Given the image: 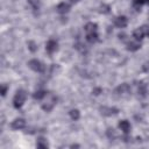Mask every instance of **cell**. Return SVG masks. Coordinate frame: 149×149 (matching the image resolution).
Returning <instances> with one entry per match:
<instances>
[{
  "instance_id": "6",
  "label": "cell",
  "mask_w": 149,
  "mask_h": 149,
  "mask_svg": "<svg viewBox=\"0 0 149 149\" xmlns=\"http://www.w3.org/2000/svg\"><path fill=\"white\" fill-rule=\"evenodd\" d=\"M58 49V43L57 41L55 40H49L47 43H45V51L49 54V55H52L54 52H56Z\"/></svg>"
},
{
  "instance_id": "2",
  "label": "cell",
  "mask_w": 149,
  "mask_h": 149,
  "mask_svg": "<svg viewBox=\"0 0 149 149\" xmlns=\"http://www.w3.org/2000/svg\"><path fill=\"white\" fill-rule=\"evenodd\" d=\"M28 66L33 70V71H35V72H44L45 71V64L44 63H42L41 61H38V59H36V58H34V59H30L29 62H28Z\"/></svg>"
},
{
  "instance_id": "17",
  "label": "cell",
  "mask_w": 149,
  "mask_h": 149,
  "mask_svg": "<svg viewBox=\"0 0 149 149\" xmlns=\"http://www.w3.org/2000/svg\"><path fill=\"white\" fill-rule=\"evenodd\" d=\"M99 12H100L101 14H104V15L109 14V13H111V6L107 5V3H101L100 7H99Z\"/></svg>"
},
{
  "instance_id": "29",
  "label": "cell",
  "mask_w": 149,
  "mask_h": 149,
  "mask_svg": "<svg viewBox=\"0 0 149 149\" xmlns=\"http://www.w3.org/2000/svg\"><path fill=\"white\" fill-rule=\"evenodd\" d=\"M78 1H80V0H69V2H70V3H77Z\"/></svg>"
},
{
  "instance_id": "19",
  "label": "cell",
  "mask_w": 149,
  "mask_h": 149,
  "mask_svg": "<svg viewBox=\"0 0 149 149\" xmlns=\"http://www.w3.org/2000/svg\"><path fill=\"white\" fill-rule=\"evenodd\" d=\"M106 136H107L109 140H115L116 136H118V134H116V132H115L114 128H107V130H106Z\"/></svg>"
},
{
  "instance_id": "12",
  "label": "cell",
  "mask_w": 149,
  "mask_h": 149,
  "mask_svg": "<svg viewBox=\"0 0 149 149\" xmlns=\"http://www.w3.org/2000/svg\"><path fill=\"white\" fill-rule=\"evenodd\" d=\"M84 30H85V34L94 33V31L98 30V24L94 23V22H87V23L84 26Z\"/></svg>"
},
{
  "instance_id": "15",
  "label": "cell",
  "mask_w": 149,
  "mask_h": 149,
  "mask_svg": "<svg viewBox=\"0 0 149 149\" xmlns=\"http://www.w3.org/2000/svg\"><path fill=\"white\" fill-rule=\"evenodd\" d=\"M47 97V92L44 90H36L34 93H33V98L35 100H42Z\"/></svg>"
},
{
  "instance_id": "8",
  "label": "cell",
  "mask_w": 149,
  "mask_h": 149,
  "mask_svg": "<svg viewBox=\"0 0 149 149\" xmlns=\"http://www.w3.org/2000/svg\"><path fill=\"white\" fill-rule=\"evenodd\" d=\"M127 50L128 51H137L141 48V42L136 40H129L127 43Z\"/></svg>"
},
{
  "instance_id": "31",
  "label": "cell",
  "mask_w": 149,
  "mask_h": 149,
  "mask_svg": "<svg viewBox=\"0 0 149 149\" xmlns=\"http://www.w3.org/2000/svg\"><path fill=\"white\" fill-rule=\"evenodd\" d=\"M148 36H149V34H148Z\"/></svg>"
},
{
  "instance_id": "4",
  "label": "cell",
  "mask_w": 149,
  "mask_h": 149,
  "mask_svg": "<svg viewBox=\"0 0 149 149\" xmlns=\"http://www.w3.org/2000/svg\"><path fill=\"white\" fill-rule=\"evenodd\" d=\"M56 97H54V95H50L49 97V99L45 101V102H43L42 104V109L43 111H45V112H50L54 107H55V105H56Z\"/></svg>"
},
{
  "instance_id": "5",
  "label": "cell",
  "mask_w": 149,
  "mask_h": 149,
  "mask_svg": "<svg viewBox=\"0 0 149 149\" xmlns=\"http://www.w3.org/2000/svg\"><path fill=\"white\" fill-rule=\"evenodd\" d=\"M10 127H12V129H14V130L23 129V128L26 127V120L22 119V118H16V119H14V120L12 121Z\"/></svg>"
},
{
  "instance_id": "24",
  "label": "cell",
  "mask_w": 149,
  "mask_h": 149,
  "mask_svg": "<svg viewBox=\"0 0 149 149\" xmlns=\"http://www.w3.org/2000/svg\"><path fill=\"white\" fill-rule=\"evenodd\" d=\"M118 37H119V40H120L121 42H125V43H127V42L129 41V37H128V35H127L126 33H120V34L118 35Z\"/></svg>"
},
{
  "instance_id": "27",
  "label": "cell",
  "mask_w": 149,
  "mask_h": 149,
  "mask_svg": "<svg viewBox=\"0 0 149 149\" xmlns=\"http://www.w3.org/2000/svg\"><path fill=\"white\" fill-rule=\"evenodd\" d=\"M101 92H102V90H101L100 87H95V88H94V90L92 91V93H93L94 95H99V94H100Z\"/></svg>"
},
{
  "instance_id": "28",
  "label": "cell",
  "mask_w": 149,
  "mask_h": 149,
  "mask_svg": "<svg viewBox=\"0 0 149 149\" xmlns=\"http://www.w3.org/2000/svg\"><path fill=\"white\" fill-rule=\"evenodd\" d=\"M142 69H143L144 72H149V63H144L142 65Z\"/></svg>"
},
{
  "instance_id": "26",
  "label": "cell",
  "mask_w": 149,
  "mask_h": 149,
  "mask_svg": "<svg viewBox=\"0 0 149 149\" xmlns=\"http://www.w3.org/2000/svg\"><path fill=\"white\" fill-rule=\"evenodd\" d=\"M7 91H8V86H7L6 84H2V85H1V95L5 97L6 93H7Z\"/></svg>"
},
{
  "instance_id": "10",
  "label": "cell",
  "mask_w": 149,
  "mask_h": 149,
  "mask_svg": "<svg viewBox=\"0 0 149 149\" xmlns=\"http://www.w3.org/2000/svg\"><path fill=\"white\" fill-rule=\"evenodd\" d=\"M127 23H128V20H127V17L123 16V15L116 16V17L114 19V26L118 27V28H125V27L127 26Z\"/></svg>"
},
{
  "instance_id": "16",
  "label": "cell",
  "mask_w": 149,
  "mask_h": 149,
  "mask_svg": "<svg viewBox=\"0 0 149 149\" xmlns=\"http://www.w3.org/2000/svg\"><path fill=\"white\" fill-rule=\"evenodd\" d=\"M36 147L41 148V149H47L49 147V144H48V142H47V140L44 137H38L37 142H36Z\"/></svg>"
},
{
  "instance_id": "11",
  "label": "cell",
  "mask_w": 149,
  "mask_h": 149,
  "mask_svg": "<svg viewBox=\"0 0 149 149\" xmlns=\"http://www.w3.org/2000/svg\"><path fill=\"white\" fill-rule=\"evenodd\" d=\"M144 36H146V33H144V30H143L142 27H139V28H136V29L133 31V37H134V40H136V41H141Z\"/></svg>"
},
{
  "instance_id": "7",
  "label": "cell",
  "mask_w": 149,
  "mask_h": 149,
  "mask_svg": "<svg viewBox=\"0 0 149 149\" xmlns=\"http://www.w3.org/2000/svg\"><path fill=\"white\" fill-rule=\"evenodd\" d=\"M119 129L123 133V134H129L130 129H132V125L128 120H121L119 122Z\"/></svg>"
},
{
  "instance_id": "1",
  "label": "cell",
  "mask_w": 149,
  "mask_h": 149,
  "mask_svg": "<svg viewBox=\"0 0 149 149\" xmlns=\"http://www.w3.org/2000/svg\"><path fill=\"white\" fill-rule=\"evenodd\" d=\"M26 99H27V92L23 90V88H20L16 91L14 98H13V106L15 108H21L23 106V104L26 102Z\"/></svg>"
},
{
  "instance_id": "9",
  "label": "cell",
  "mask_w": 149,
  "mask_h": 149,
  "mask_svg": "<svg viewBox=\"0 0 149 149\" xmlns=\"http://www.w3.org/2000/svg\"><path fill=\"white\" fill-rule=\"evenodd\" d=\"M70 8H71L70 3L63 1V2H59V3L57 5L56 10H57V13H59V14H66V13L70 10Z\"/></svg>"
},
{
  "instance_id": "21",
  "label": "cell",
  "mask_w": 149,
  "mask_h": 149,
  "mask_svg": "<svg viewBox=\"0 0 149 149\" xmlns=\"http://www.w3.org/2000/svg\"><path fill=\"white\" fill-rule=\"evenodd\" d=\"M147 0H133V6L136 8V10H141V7L146 3Z\"/></svg>"
},
{
  "instance_id": "23",
  "label": "cell",
  "mask_w": 149,
  "mask_h": 149,
  "mask_svg": "<svg viewBox=\"0 0 149 149\" xmlns=\"http://www.w3.org/2000/svg\"><path fill=\"white\" fill-rule=\"evenodd\" d=\"M27 2L34 8V9H38L40 5H41V0H27Z\"/></svg>"
},
{
  "instance_id": "18",
  "label": "cell",
  "mask_w": 149,
  "mask_h": 149,
  "mask_svg": "<svg viewBox=\"0 0 149 149\" xmlns=\"http://www.w3.org/2000/svg\"><path fill=\"white\" fill-rule=\"evenodd\" d=\"M69 114H70V118H71L73 121H77V120H79V118H80V112H79L77 108L71 109V111L69 112Z\"/></svg>"
},
{
  "instance_id": "14",
  "label": "cell",
  "mask_w": 149,
  "mask_h": 149,
  "mask_svg": "<svg viewBox=\"0 0 149 149\" xmlns=\"http://www.w3.org/2000/svg\"><path fill=\"white\" fill-rule=\"evenodd\" d=\"M85 37H86V41H87L88 43H95V42L99 40V35H98V33H97V31H94V33H90V34H86V35H85Z\"/></svg>"
},
{
  "instance_id": "25",
  "label": "cell",
  "mask_w": 149,
  "mask_h": 149,
  "mask_svg": "<svg viewBox=\"0 0 149 149\" xmlns=\"http://www.w3.org/2000/svg\"><path fill=\"white\" fill-rule=\"evenodd\" d=\"M76 49H77V50H79L80 52H85V51H86L85 45H84V44H81V43H77V44H76Z\"/></svg>"
},
{
  "instance_id": "20",
  "label": "cell",
  "mask_w": 149,
  "mask_h": 149,
  "mask_svg": "<svg viewBox=\"0 0 149 149\" xmlns=\"http://www.w3.org/2000/svg\"><path fill=\"white\" fill-rule=\"evenodd\" d=\"M27 45H28V50H29L30 52H36V51H37V49H38L37 43H36L35 41H28Z\"/></svg>"
},
{
  "instance_id": "3",
  "label": "cell",
  "mask_w": 149,
  "mask_h": 149,
  "mask_svg": "<svg viewBox=\"0 0 149 149\" xmlns=\"http://www.w3.org/2000/svg\"><path fill=\"white\" fill-rule=\"evenodd\" d=\"M99 112L102 116H112L119 113V109L116 107H109V106H101L99 108Z\"/></svg>"
},
{
  "instance_id": "22",
  "label": "cell",
  "mask_w": 149,
  "mask_h": 149,
  "mask_svg": "<svg viewBox=\"0 0 149 149\" xmlns=\"http://www.w3.org/2000/svg\"><path fill=\"white\" fill-rule=\"evenodd\" d=\"M137 91H139V94H142V95H144L146 93H147V86H146V84L144 83H139V86H137Z\"/></svg>"
},
{
  "instance_id": "13",
  "label": "cell",
  "mask_w": 149,
  "mask_h": 149,
  "mask_svg": "<svg viewBox=\"0 0 149 149\" xmlns=\"http://www.w3.org/2000/svg\"><path fill=\"white\" fill-rule=\"evenodd\" d=\"M128 92H129V85L128 84H121L115 90V93L119 94V95H123V94H126Z\"/></svg>"
},
{
  "instance_id": "30",
  "label": "cell",
  "mask_w": 149,
  "mask_h": 149,
  "mask_svg": "<svg viewBox=\"0 0 149 149\" xmlns=\"http://www.w3.org/2000/svg\"><path fill=\"white\" fill-rule=\"evenodd\" d=\"M146 3H147V5H149V0H147V1H146Z\"/></svg>"
}]
</instances>
